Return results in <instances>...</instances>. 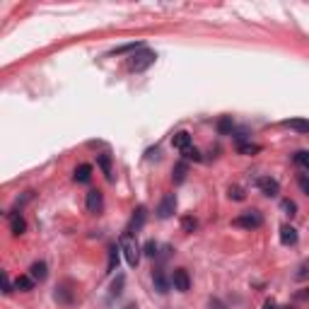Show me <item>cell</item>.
Here are the masks:
<instances>
[{
  "label": "cell",
  "mask_w": 309,
  "mask_h": 309,
  "mask_svg": "<svg viewBox=\"0 0 309 309\" xmlns=\"http://www.w3.org/2000/svg\"><path fill=\"white\" fill-rule=\"evenodd\" d=\"M118 246H121V251H123V256H126V264H128L131 268H135V266L140 264V246H138L135 237H133L131 232H123L121 239H118Z\"/></svg>",
  "instance_id": "1"
},
{
  "label": "cell",
  "mask_w": 309,
  "mask_h": 309,
  "mask_svg": "<svg viewBox=\"0 0 309 309\" xmlns=\"http://www.w3.org/2000/svg\"><path fill=\"white\" fill-rule=\"evenodd\" d=\"M154 61H157V53L150 51V48H140L138 53H133L131 58H128V70L131 73H143V70H148L150 66H153Z\"/></svg>",
  "instance_id": "2"
},
{
  "label": "cell",
  "mask_w": 309,
  "mask_h": 309,
  "mask_svg": "<svg viewBox=\"0 0 309 309\" xmlns=\"http://www.w3.org/2000/svg\"><path fill=\"white\" fill-rule=\"evenodd\" d=\"M232 225H234V227H244V230H256V227L264 225V218H261L259 210H246V213H242L239 218H234Z\"/></svg>",
  "instance_id": "3"
},
{
  "label": "cell",
  "mask_w": 309,
  "mask_h": 309,
  "mask_svg": "<svg viewBox=\"0 0 309 309\" xmlns=\"http://www.w3.org/2000/svg\"><path fill=\"white\" fill-rule=\"evenodd\" d=\"M174 210H177V198H174V193H167L159 200V205H157V218L159 220H169L174 215Z\"/></svg>",
  "instance_id": "4"
},
{
  "label": "cell",
  "mask_w": 309,
  "mask_h": 309,
  "mask_svg": "<svg viewBox=\"0 0 309 309\" xmlns=\"http://www.w3.org/2000/svg\"><path fill=\"white\" fill-rule=\"evenodd\" d=\"M172 285H174V290H179V292H189V287H191V278H189L186 268H177L174 273H172Z\"/></svg>",
  "instance_id": "5"
},
{
  "label": "cell",
  "mask_w": 309,
  "mask_h": 309,
  "mask_svg": "<svg viewBox=\"0 0 309 309\" xmlns=\"http://www.w3.org/2000/svg\"><path fill=\"white\" fill-rule=\"evenodd\" d=\"M145 220H148V210H145V205H138L135 213H133V218H131L128 232H131V234H138V232L145 227Z\"/></svg>",
  "instance_id": "6"
},
{
  "label": "cell",
  "mask_w": 309,
  "mask_h": 309,
  "mask_svg": "<svg viewBox=\"0 0 309 309\" xmlns=\"http://www.w3.org/2000/svg\"><path fill=\"white\" fill-rule=\"evenodd\" d=\"M85 205H87V210H89V213H102V208H104V196H102V191H97V189L87 191V200H85Z\"/></svg>",
  "instance_id": "7"
},
{
  "label": "cell",
  "mask_w": 309,
  "mask_h": 309,
  "mask_svg": "<svg viewBox=\"0 0 309 309\" xmlns=\"http://www.w3.org/2000/svg\"><path fill=\"white\" fill-rule=\"evenodd\" d=\"M256 186L264 191V196H268V198H275V196L280 193V184H278L275 179H270V177H261V179L256 181Z\"/></svg>",
  "instance_id": "8"
},
{
  "label": "cell",
  "mask_w": 309,
  "mask_h": 309,
  "mask_svg": "<svg viewBox=\"0 0 309 309\" xmlns=\"http://www.w3.org/2000/svg\"><path fill=\"white\" fill-rule=\"evenodd\" d=\"M153 283H154V290H157L159 295H167V292H169L172 280H167V275H164V270H162V268H157L153 273Z\"/></svg>",
  "instance_id": "9"
},
{
  "label": "cell",
  "mask_w": 309,
  "mask_h": 309,
  "mask_svg": "<svg viewBox=\"0 0 309 309\" xmlns=\"http://www.w3.org/2000/svg\"><path fill=\"white\" fill-rule=\"evenodd\" d=\"M172 145H174L179 153L189 150V148H191V133H186V131H179V133H174V138H172Z\"/></svg>",
  "instance_id": "10"
},
{
  "label": "cell",
  "mask_w": 309,
  "mask_h": 309,
  "mask_svg": "<svg viewBox=\"0 0 309 309\" xmlns=\"http://www.w3.org/2000/svg\"><path fill=\"white\" fill-rule=\"evenodd\" d=\"M280 244L283 246H295L297 244V230L290 227V225H283L280 227Z\"/></svg>",
  "instance_id": "11"
},
{
  "label": "cell",
  "mask_w": 309,
  "mask_h": 309,
  "mask_svg": "<svg viewBox=\"0 0 309 309\" xmlns=\"http://www.w3.org/2000/svg\"><path fill=\"white\" fill-rule=\"evenodd\" d=\"M283 126L290 128V131H297V133H309V121L307 118H285Z\"/></svg>",
  "instance_id": "12"
},
{
  "label": "cell",
  "mask_w": 309,
  "mask_h": 309,
  "mask_svg": "<svg viewBox=\"0 0 309 309\" xmlns=\"http://www.w3.org/2000/svg\"><path fill=\"white\" fill-rule=\"evenodd\" d=\"M29 275H32L34 280L41 283V280H46V275H48V266H46L44 261H34V264H32V268H29Z\"/></svg>",
  "instance_id": "13"
},
{
  "label": "cell",
  "mask_w": 309,
  "mask_h": 309,
  "mask_svg": "<svg viewBox=\"0 0 309 309\" xmlns=\"http://www.w3.org/2000/svg\"><path fill=\"white\" fill-rule=\"evenodd\" d=\"M140 48H145L143 41H135V44H123V46H116L111 51V56H121V53H138Z\"/></svg>",
  "instance_id": "14"
},
{
  "label": "cell",
  "mask_w": 309,
  "mask_h": 309,
  "mask_svg": "<svg viewBox=\"0 0 309 309\" xmlns=\"http://www.w3.org/2000/svg\"><path fill=\"white\" fill-rule=\"evenodd\" d=\"M92 179V164H80L75 169V181L77 184H89Z\"/></svg>",
  "instance_id": "15"
},
{
  "label": "cell",
  "mask_w": 309,
  "mask_h": 309,
  "mask_svg": "<svg viewBox=\"0 0 309 309\" xmlns=\"http://www.w3.org/2000/svg\"><path fill=\"white\" fill-rule=\"evenodd\" d=\"M186 174H189V164H186V162H179V164L174 167V172H172L174 184H184V181H186Z\"/></svg>",
  "instance_id": "16"
},
{
  "label": "cell",
  "mask_w": 309,
  "mask_h": 309,
  "mask_svg": "<svg viewBox=\"0 0 309 309\" xmlns=\"http://www.w3.org/2000/svg\"><path fill=\"white\" fill-rule=\"evenodd\" d=\"M34 278L32 275H20L17 280H15V290H22V292H29V290H34Z\"/></svg>",
  "instance_id": "17"
},
{
  "label": "cell",
  "mask_w": 309,
  "mask_h": 309,
  "mask_svg": "<svg viewBox=\"0 0 309 309\" xmlns=\"http://www.w3.org/2000/svg\"><path fill=\"white\" fill-rule=\"evenodd\" d=\"M10 230H12V234H22V232L27 230V222H24V218L20 213L10 215Z\"/></svg>",
  "instance_id": "18"
},
{
  "label": "cell",
  "mask_w": 309,
  "mask_h": 309,
  "mask_svg": "<svg viewBox=\"0 0 309 309\" xmlns=\"http://www.w3.org/2000/svg\"><path fill=\"white\" fill-rule=\"evenodd\" d=\"M218 133H220V135H232V133H234V121H232V116H222V118L218 121Z\"/></svg>",
  "instance_id": "19"
},
{
  "label": "cell",
  "mask_w": 309,
  "mask_h": 309,
  "mask_svg": "<svg viewBox=\"0 0 309 309\" xmlns=\"http://www.w3.org/2000/svg\"><path fill=\"white\" fill-rule=\"evenodd\" d=\"M118 251H121V246H116V244H111V246H109V266H107V270H109V273L118 270Z\"/></svg>",
  "instance_id": "20"
},
{
  "label": "cell",
  "mask_w": 309,
  "mask_h": 309,
  "mask_svg": "<svg viewBox=\"0 0 309 309\" xmlns=\"http://www.w3.org/2000/svg\"><path fill=\"white\" fill-rule=\"evenodd\" d=\"M97 162H99V167H102V172L107 174V179L111 181V157H109V154L104 153V154H99V157H97Z\"/></svg>",
  "instance_id": "21"
},
{
  "label": "cell",
  "mask_w": 309,
  "mask_h": 309,
  "mask_svg": "<svg viewBox=\"0 0 309 309\" xmlns=\"http://www.w3.org/2000/svg\"><path fill=\"white\" fill-rule=\"evenodd\" d=\"M295 164H300L305 172L309 174V150H300V153H295Z\"/></svg>",
  "instance_id": "22"
},
{
  "label": "cell",
  "mask_w": 309,
  "mask_h": 309,
  "mask_svg": "<svg viewBox=\"0 0 309 309\" xmlns=\"http://www.w3.org/2000/svg\"><path fill=\"white\" fill-rule=\"evenodd\" d=\"M280 208H283V213L290 215V218L297 215V205H295V200H290V198H283V200H280Z\"/></svg>",
  "instance_id": "23"
},
{
  "label": "cell",
  "mask_w": 309,
  "mask_h": 309,
  "mask_svg": "<svg viewBox=\"0 0 309 309\" xmlns=\"http://www.w3.org/2000/svg\"><path fill=\"white\" fill-rule=\"evenodd\" d=\"M237 150L242 154H256L261 153V145H254V143H242V145H237Z\"/></svg>",
  "instance_id": "24"
},
{
  "label": "cell",
  "mask_w": 309,
  "mask_h": 309,
  "mask_svg": "<svg viewBox=\"0 0 309 309\" xmlns=\"http://www.w3.org/2000/svg\"><path fill=\"white\" fill-rule=\"evenodd\" d=\"M159 246H157V242L154 239H150V242H145V246H143V251H145V256H150V259H154L159 251H157Z\"/></svg>",
  "instance_id": "25"
},
{
  "label": "cell",
  "mask_w": 309,
  "mask_h": 309,
  "mask_svg": "<svg viewBox=\"0 0 309 309\" xmlns=\"http://www.w3.org/2000/svg\"><path fill=\"white\" fill-rule=\"evenodd\" d=\"M297 184H300L302 193H305V196H309V174H300V177H297Z\"/></svg>",
  "instance_id": "26"
},
{
  "label": "cell",
  "mask_w": 309,
  "mask_h": 309,
  "mask_svg": "<svg viewBox=\"0 0 309 309\" xmlns=\"http://www.w3.org/2000/svg\"><path fill=\"white\" fill-rule=\"evenodd\" d=\"M184 159H193V162H200V159H203V157H200V153H198V150H196V148H189V150H184Z\"/></svg>",
  "instance_id": "27"
},
{
  "label": "cell",
  "mask_w": 309,
  "mask_h": 309,
  "mask_svg": "<svg viewBox=\"0 0 309 309\" xmlns=\"http://www.w3.org/2000/svg\"><path fill=\"white\" fill-rule=\"evenodd\" d=\"M232 135H234V140H237V143L242 145V143H244V140L249 138V131H246V128H239V131H234Z\"/></svg>",
  "instance_id": "28"
},
{
  "label": "cell",
  "mask_w": 309,
  "mask_h": 309,
  "mask_svg": "<svg viewBox=\"0 0 309 309\" xmlns=\"http://www.w3.org/2000/svg\"><path fill=\"white\" fill-rule=\"evenodd\" d=\"M12 290H15V283H10L7 273H2V292H5V295H10Z\"/></svg>",
  "instance_id": "29"
},
{
  "label": "cell",
  "mask_w": 309,
  "mask_h": 309,
  "mask_svg": "<svg viewBox=\"0 0 309 309\" xmlns=\"http://www.w3.org/2000/svg\"><path fill=\"white\" fill-rule=\"evenodd\" d=\"M123 283H126V278L123 275H118L114 280V285H111V295H121V287H123Z\"/></svg>",
  "instance_id": "30"
},
{
  "label": "cell",
  "mask_w": 309,
  "mask_h": 309,
  "mask_svg": "<svg viewBox=\"0 0 309 309\" xmlns=\"http://www.w3.org/2000/svg\"><path fill=\"white\" fill-rule=\"evenodd\" d=\"M181 227L186 232H193L196 230V220H193V218H184V220H181Z\"/></svg>",
  "instance_id": "31"
},
{
  "label": "cell",
  "mask_w": 309,
  "mask_h": 309,
  "mask_svg": "<svg viewBox=\"0 0 309 309\" xmlns=\"http://www.w3.org/2000/svg\"><path fill=\"white\" fill-rule=\"evenodd\" d=\"M230 198H234V200H244V191H242L239 186H232V189H230Z\"/></svg>",
  "instance_id": "32"
},
{
  "label": "cell",
  "mask_w": 309,
  "mask_h": 309,
  "mask_svg": "<svg viewBox=\"0 0 309 309\" xmlns=\"http://www.w3.org/2000/svg\"><path fill=\"white\" fill-rule=\"evenodd\" d=\"M208 307H210V309H227L225 305H222V302H220V300H215V297L208 302Z\"/></svg>",
  "instance_id": "33"
},
{
  "label": "cell",
  "mask_w": 309,
  "mask_h": 309,
  "mask_svg": "<svg viewBox=\"0 0 309 309\" xmlns=\"http://www.w3.org/2000/svg\"><path fill=\"white\" fill-rule=\"evenodd\" d=\"M264 309H278V302L275 300H266L264 302Z\"/></svg>",
  "instance_id": "34"
},
{
  "label": "cell",
  "mask_w": 309,
  "mask_h": 309,
  "mask_svg": "<svg viewBox=\"0 0 309 309\" xmlns=\"http://www.w3.org/2000/svg\"><path fill=\"white\" fill-rule=\"evenodd\" d=\"M307 266H302V268H300V273H297V275H295V278H297V280H302V278H307Z\"/></svg>",
  "instance_id": "35"
},
{
  "label": "cell",
  "mask_w": 309,
  "mask_h": 309,
  "mask_svg": "<svg viewBox=\"0 0 309 309\" xmlns=\"http://www.w3.org/2000/svg\"><path fill=\"white\" fill-rule=\"evenodd\" d=\"M300 297H302V300H309V290H305V292H300Z\"/></svg>",
  "instance_id": "36"
},
{
  "label": "cell",
  "mask_w": 309,
  "mask_h": 309,
  "mask_svg": "<svg viewBox=\"0 0 309 309\" xmlns=\"http://www.w3.org/2000/svg\"><path fill=\"white\" fill-rule=\"evenodd\" d=\"M126 309H138V307H135V305H128V307H126Z\"/></svg>",
  "instance_id": "37"
}]
</instances>
